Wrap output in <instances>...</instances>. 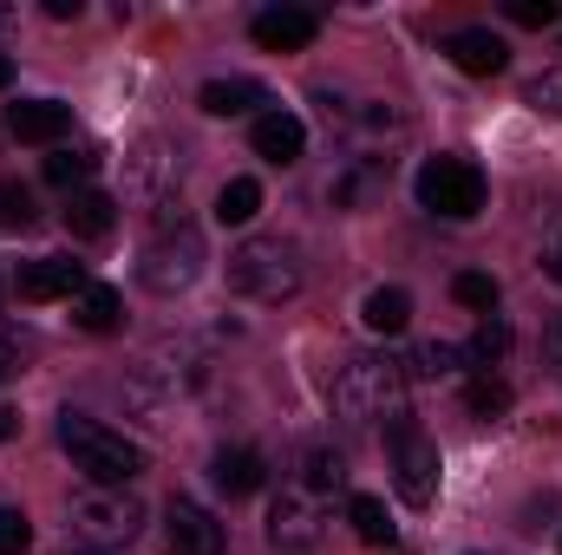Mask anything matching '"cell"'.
I'll list each match as a JSON object with an SVG mask.
<instances>
[{
    "label": "cell",
    "instance_id": "74e56055",
    "mask_svg": "<svg viewBox=\"0 0 562 555\" xmlns=\"http://www.w3.org/2000/svg\"><path fill=\"white\" fill-rule=\"evenodd\" d=\"M550 353H557V360H562V320H557V327H550Z\"/></svg>",
    "mask_w": 562,
    "mask_h": 555
},
{
    "label": "cell",
    "instance_id": "603a6c76",
    "mask_svg": "<svg viewBox=\"0 0 562 555\" xmlns=\"http://www.w3.org/2000/svg\"><path fill=\"white\" fill-rule=\"evenodd\" d=\"M458 366H471L464 347H451V340H425V347H413V360H406V380H451Z\"/></svg>",
    "mask_w": 562,
    "mask_h": 555
},
{
    "label": "cell",
    "instance_id": "4316f807",
    "mask_svg": "<svg viewBox=\"0 0 562 555\" xmlns=\"http://www.w3.org/2000/svg\"><path fill=\"white\" fill-rule=\"evenodd\" d=\"M464 412H471V418H504V412H510V386H504V380H491V373H484V380H471V386H464Z\"/></svg>",
    "mask_w": 562,
    "mask_h": 555
},
{
    "label": "cell",
    "instance_id": "3957f363",
    "mask_svg": "<svg viewBox=\"0 0 562 555\" xmlns=\"http://www.w3.org/2000/svg\"><path fill=\"white\" fill-rule=\"evenodd\" d=\"M203 229L196 223H183V209H157V236L144 242L138 256V281L150 294H183V287H196L203 275Z\"/></svg>",
    "mask_w": 562,
    "mask_h": 555
},
{
    "label": "cell",
    "instance_id": "6da1fadb",
    "mask_svg": "<svg viewBox=\"0 0 562 555\" xmlns=\"http://www.w3.org/2000/svg\"><path fill=\"white\" fill-rule=\"evenodd\" d=\"M406 360L393 353H353L340 373H334V412L367 424V418H400L406 412Z\"/></svg>",
    "mask_w": 562,
    "mask_h": 555
},
{
    "label": "cell",
    "instance_id": "cb8c5ba5",
    "mask_svg": "<svg viewBox=\"0 0 562 555\" xmlns=\"http://www.w3.org/2000/svg\"><path fill=\"white\" fill-rule=\"evenodd\" d=\"M347 523H353V536H360L367 550H393V517H386L380 497H353V503H347Z\"/></svg>",
    "mask_w": 562,
    "mask_h": 555
},
{
    "label": "cell",
    "instance_id": "30bf717a",
    "mask_svg": "<svg viewBox=\"0 0 562 555\" xmlns=\"http://www.w3.org/2000/svg\"><path fill=\"white\" fill-rule=\"evenodd\" d=\"M164 550L170 555H223V523L203 503L170 497V510H164Z\"/></svg>",
    "mask_w": 562,
    "mask_h": 555
},
{
    "label": "cell",
    "instance_id": "7c38bea8",
    "mask_svg": "<svg viewBox=\"0 0 562 555\" xmlns=\"http://www.w3.org/2000/svg\"><path fill=\"white\" fill-rule=\"evenodd\" d=\"M20 301H79L86 294V262H72V256H40V262H26L20 275Z\"/></svg>",
    "mask_w": 562,
    "mask_h": 555
},
{
    "label": "cell",
    "instance_id": "f1b7e54d",
    "mask_svg": "<svg viewBox=\"0 0 562 555\" xmlns=\"http://www.w3.org/2000/svg\"><path fill=\"white\" fill-rule=\"evenodd\" d=\"M451 294H458L464 307H477V314H491V307H497V275H484V269H464V275L451 281Z\"/></svg>",
    "mask_w": 562,
    "mask_h": 555
},
{
    "label": "cell",
    "instance_id": "8d00e7d4",
    "mask_svg": "<svg viewBox=\"0 0 562 555\" xmlns=\"http://www.w3.org/2000/svg\"><path fill=\"white\" fill-rule=\"evenodd\" d=\"M7 86H13V59L0 53V92H7Z\"/></svg>",
    "mask_w": 562,
    "mask_h": 555
},
{
    "label": "cell",
    "instance_id": "d6a6232c",
    "mask_svg": "<svg viewBox=\"0 0 562 555\" xmlns=\"http://www.w3.org/2000/svg\"><path fill=\"white\" fill-rule=\"evenodd\" d=\"M530 105H537V112H557V118H562V66H557V72H537V79H530Z\"/></svg>",
    "mask_w": 562,
    "mask_h": 555
},
{
    "label": "cell",
    "instance_id": "f35d334b",
    "mask_svg": "<svg viewBox=\"0 0 562 555\" xmlns=\"http://www.w3.org/2000/svg\"><path fill=\"white\" fill-rule=\"evenodd\" d=\"M7 20H13V7H0V26H7Z\"/></svg>",
    "mask_w": 562,
    "mask_h": 555
},
{
    "label": "cell",
    "instance_id": "d6986e66",
    "mask_svg": "<svg viewBox=\"0 0 562 555\" xmlns=\"http://www.w3.org/2000/svg\"><path fill=\"white\" fill-rule=\"evenodd\" d=\"M196 105H203L210 118H236V112H256V105H262V86H256V79H210V86L196 92Z\"/></svg>",
    "mask_w": 562,
    "mask_h": 555
},
{
    "label": "cell",
    "instance_id": "7a4b0ae2",
    "mask_svg": "<svg viewBox=\"0 0 562 555\" xmlns=\"http://www.w3.org/2000/svg\"><path fill=\"white\" fill-rule=\"evenodd\" d=\"M59 444H66L72 471H86L99 490H125V484L144 471V451H138V444H132L125 431H112V424L86 418V412H66V418H59Z\"/></svg>",
    "mask_w": 562,
    "mask_h": 555
},
{
    "label": "cell",
    "instance_id": "d590c367",
    "mask_svg": "<svg viewBox=\"0 0 562 555\" xmlns=\"http://www.w3.org/2000/svg\"><path fill=\"white\" fill-rule=\"evenodd\" d=\"M13 431H20V412H13V406H0V444H7Z\"/></svg>",
    "mask_w": 562,
    "mask_h": 555
},
{
    "label": "cell",
    "instance_id": "1f68e13d",
    "mask_svg": "<svg viewBox=\"0 0 562 555\" xmlns=\"http://www.w3.org/2000/svg\"><path fill=\"white\" fill-rule=\"evenodd\" d=\"M504 13L517 26H557V0H504Z\"/></svg>",
    "mask_w": 562,
    "mask_h": 555
},
{
    "label": "cell",
    "instance_id": "4dcf8cb0",
    "mask_svg": "<svg viewBox=\"0 0 562 555\" xmlns=\"http://www.w3.org/2000/svg\"><path fill=\"white\" fill-rule=\"evenodd\" d=\"M26 543H33V523L20 510H0V555H26Z\"/></svg>",
    "mask_w": 562,
    "mask_h": 555
},
{
    "label": "cell",
    "instance_id": "8992f818",
    "mask_svg": "<svg viewBox=\"0 0 562 555\" xmlns=\"http://www.w3.org/2000/svg\"><path fill=\"white\" fill-rule=\"evenodd\" d=\"M386 451H393V484H400V497L425 510L431 497H438V444L425 438L413 418H386Z\"/></svg>",
    "mask_w": 562,
    "mask_h": 555
},
{
    "label": "cell",
    "instance_id": "f546056e",
    "mask_svg": "<svg viewBox=\"0 0 562 555\" xmlns=\"http://www.w3.org/2000/svg\"><path fill=\"white\" fill-rule=\"evenodd\" d=\"M307 484L314 490H340L347 484V457L340 451H307Z\"/></svg>",
    "mask_w": 562,
    "mask_h": 555
},
{
    "label": "cell",
    "instance_id": "52a82bcc",
    "mask_svg": "<svg viewBox=\"0 0 562 555\" xmlns=\"http://www.w3.org/2000/svg\"><path fill=\"white\" fill-rule=\"evenodd\" d=\"M203 380H210V366H203V353H190V347H177V353H150L138 366V380H132V393H138L150 412H177L190 393H203Z\"/></svg>",
    "mask_w": 562,
    "mask_h": 555
},
{
    "label": "cell",
    "instance_id": "484cf974",
    "mask_svg": "<svg viewBox=\"0 0 562 555\" xmlns=\"http://www.w3.org/2000/svg\"><path fill=\"white\" fill-rule=\"evenodd\" d=\"M33 223H40L33 190H26V183H13V177H0V229H33Z\"/></svg>",
    "mask_w": 562,
    "mask_h": 555
},
{
    "label": "cell",
    "instance_id": "d4e9b609",
    "mask_svg": "<svg viewBox=\"0 0 562 555\" xmlns=\"http://www.w3.org/2000/svg\"><path fill=\"white\" fill-rule=\"evenodd\" d=\"M504 353H510V327H504L497 314H484L477 333H471V347H464V360H471V366H497Z\"/></svg>",
    "mask_w": 562,
    "mask_h": 555
},
{
    "label": "cell",
    "instance_id": "8fae6325",
    "mask_svg": "<svg viewBox=\"0 0 562 555\" xmlns=\"http://www.w3.org/2000/svg\"><path fill=\"white\" fill-rule=\"evenodd\" d=\"M269 543L281 555H307L321 543V510H314V497L307 490H281L276 510H269Z\"/></svg>",
    "mask_w": 562,
    "mask_h": 555
},
{
    "label": "cell",
    "instance_id": "5b68a950",
    "mask_svg": "<svg viewBox=\"0 0 562 555\" xmlns=\"http://www.w3.org/2000/svg\"><path fill=\"white\" fill-rule=\"evenodd\" d=\"M419 203L445 223H471L484 209V170L471 157H431L419 170Z\"/></svg>",
    "mask_w": 562,
    "mask_h": 555
},
{
    "label": "cell",
    "instance_id": "e0dca14e",
    "mask_svg": "<svg viewBox=\"0 0 562 555\" xmlns=\"http://www.w3.org/2000/svg\"><path fill=\"white\" fill-rule=\"evenodd\" d=\"M210 484H216L223 497H256V490H262V457H256V451H229V444H223V451L210 457Z\"/></svg>",
    "mask_w": 562,
    "mask_h": 555
},
{
    "label": "cell",
    "instance_id": "5bb4252c",
    "mask_svg": "<svg viewBox=\"0 0 562 555\" xmlns=\"http://www.w3.org/2000/svg\"><path fill=\"white\" fill-rule=\"evenodd\" d=\"M445 53H451V66L471 72V79H497V72L510 66V46H504L491 26H458V33L445 39Z\"/></svg>",
    "mask_w": 562,
    "mask_h": 555
},
{
    "label": "cell",
    "instance_id": "9c48e42d",
    "mask_svg": "<svg viewBox=\"0 0 562 555\" xmlns=\"http://www.w3.org/2000/svg\"><path fill=\"white\" fill-rule=\"evenodd\" d=\"M177 183H183V163H177V150L164 138H144L132 157H125V190L150 203V209H170L177 203Z\"/></svg>",
    "mask_w": 562,
    "mask_h": 555
},
{
    "label": "cell",
    "instance_id": "7402d4cb",
    "mask_svg": "<svg viewBox=\"0 0 562 555\" xmlns=\"http://www.w3.org/2000/svg\"><path fill=\"white\" fill-rule=\"evenodd\" d=\"M256 209H262V183L256 177H229L223 196H216V223L223 229H243V223H256Z\"/></svg>",
    "mask_w": 562,
    "mask_h": 555
},
{
    "label": "cell",
    "instance_id": "ac0fdd59",
    "mask_svg": "<svg viewBox=\"0 0 562 555\" xmlns=\"http://www.w3.org/2000/svg\"><path fill=\"white\" fill-rule=\"evenodd\" d=\"M301 144H307V132H301L294 112H262V118H256V157H269V163H294Z\"/></svg>",
    "mask_w": 562,
    "mask_h": 555
},
{
    "label": "cell",
    "instance_id": "9a60e30c",
    "mask_svg": "<svg viewBox=\"0 0 562 555\" xmlns=\"http://www.w3.org/2000/svg\"><path fill=\"white\" fill-rule=\"evenodd\" d=\"M7 132L20 144H59L72 132V105H59V99H26V105L7 112Z\"/></svg>",
    "mask_w": 562,
    "mask_h": 555
},
{
    "label": "cell",
    "instance_id": "83f0119b",
    "mask_svg": "<svg viewBox=\"0 0 562 555\" xmlns=\"http://www.w3.org/2000/svg\"><path fill=\"white\" fill-rule=\"evenodd\" d=\"M92 170H99L92 150H53V157H46V183H59V190H79Z\"/></svg>",
    "mask_w": 562,
    "mask_h": 555
},
{
    "label": "cell",
    "instance_id": "277c9868",
    "mask_svg": "<svg viewBox=\"0 0 562 555\" xmlns=\"http://www.w3.org/2000/svg\"><path fill=\"white\" fill-rule=\"evenodd\" d=\"M223 275H229V294H243L256 307H276L288 294H301V256L281 236H249L243 249H229Z\"/></svg>",
    "mask_w": 562,
    "mask_h": 555
},
{
    "label": "cell",
    "instance_id": "ba28073f",
    "mask_svg": "<svg viewBox=\"0 0 562 555\" xmlns=\"http://www.w3.org/2000/svg\"><path fill=\"white\" fill-rule=\"evenodd\" d=\"M72 523L92 536V543H105V550H119V543H132L144 530V503L132 490H86L79 503H72Z\"/></svg>",
    "mask_w": 562,
    "mask_h": 555
},
{
    "label": "cell",
    "instance_id": "836d02e7",
    "mask_svg": "<svg viewBox=\"0 0 562 555\" xmlns=\"http://www.w3.org/2000/svg\"><path fill=\"white\" fill-rule=\"evenodd\" d=\"M13 373H20V340L0 327V380H13Z\"/></svg>",
    "mask_w": 562,
    "mask_h": 555
},
{
    "label": "cell",
    "instance_id": "2e32d148",
    "mask_svg": "<svg viewBox=\"0 0 562 555\" xmlns=\"http://www.w3.org/2000/svg\"><path fill=\"white\" fill-rule=\"evenodd\" d=\"M66 229H72L79 242L112 236V229H119V196H105V190H72V203H66Z\"/></svg>",
    "mask_w": 562,
    "mask_h": 555
},
{
    "label": "cell",
    "instance_id": "e575fe53",
    "mask_svg": "<svg viewBox=\"0 0 562 555\" xmlns=\"http://www.w3.org/2000/svg\"><path fill=\"white\" fill-rule=\"evenodd\" d=\"M543 275L562 287V236H550V242H543Z\"/></svg>",
    "mask_w": 562,
    "mask_h": 555
},
{
    "label": "cell",
    "instance_id": "ffe728a7",
    "mask_svg": "<svg viewBox=\"0 0 562 555\" xmlns=\"http://www.w3.org/2000/svg\"><path fill=\"white\" fill-rule=\"evenodd\" d=\"M360 320H367V333H406V320H413V294L406 287H373L367 294V307H360Z\"/></svg>",
    "mask_w": 562,
    "mask_h": 555
},
{
    "label": "cell",
    "instance_id": "44dd1931",
    "mask_svg": "<svg viewBox=\"0 0 562 555\" xmlns=\"http://www.w3.org/2000/svg\"><path fill=\"white\" fill-rule=\"evenodd\" d=\"M119 314H125V301H119V287H105V281H86V294L72 301V320H79L86 333H112Z\"/></svg>",
    "mask_w": 562,
    "mask_h": 555
},
{
    "label": "cell",
    "instance_id": "4fadbf2b",
    "mask_svg": "<svg viewBox=\"0 0 562 555\" xmlns=\"http://www.w3.org/2000/svg\"><path fill=\"white\" fill-rule=\"evenodd\" d=\"M249 33H256V46H262V53H301V46H314L321 13H307V7H262Z\"/></svg>",
    "mask_w": 562,
    "mask_h": 555
}]
</instances>
